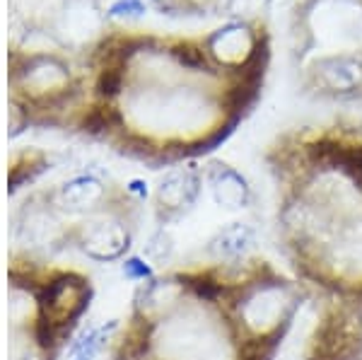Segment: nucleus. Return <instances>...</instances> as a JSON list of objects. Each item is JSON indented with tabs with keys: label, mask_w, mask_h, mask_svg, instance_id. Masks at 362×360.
Instances as JSON below:
<instances>
[{
	"label": "nucleus",
	"mask_w": 362,
	"mask_h": 360,
	"mask_svg": "<svg viewBox=\"0 0 362 360\" xmlns=\"http://www.w3.org/2000/svg\"><path fill=\"white\" fill-rule=\"evenodd\" d=\"M148 5L162 17L201 22H249L271 20L273 0H148Z\"/></svg>",
	"instance_id": "nucleus-9"
},
{
	"label": "nucleus",
	"mask_w": 362,
	"mask_h": 360,
	"mask_svg": "<svg viewBox=\"0 0 362 360\" xmlns=\"http://www.w3.org/2000/svg\"><path fill=\"white\" fill-rule=\"evenodd\" d=\"M271 20L165 32L112 22L87 56V97L70 136L150 170L208 158L264 100Z\"/></svg>",
	"instance_id": "nucleus-1"
},
{
	"label": "nucleus",
	"mask_w": 362,
	"mask_h": 360,
	"mask_svg": "<svg viewBox=\"0 0 362 360\" xmlns=\"http://www.w3.org/2000/svg\"><path fill=\"white\" fill-rule=\"evenodd\" d=\"M80 266L13 245L8 252V360H63L95 303Z\"/></svg>",
	"instance_id": "nucleus-5"
},
{
	"label": "nucleus",
	"mask_w": 362,
	"mask_h": 360,
	"mask_svg": "<svg viewBox=\"0 0 362 360\" xmlns=\"http://www.w3.org/2000/svg\"><path fill=\"white\" fill-rule=\"evenodd\" d=\"M288 66L305 100L362 119V0H293Z\"/></svg>",
	"instance_id": "nucleus-6"
},
{
	"label": "nucleus",
	"mask_w": 362,
	"mask_h": 360,
	"mask_svg": "<svg viewBox=\"0 0 362 360\" xmlns=\"http://www.w3.org/2000/svg\"><path fill=\"white\" fill-rule=\"evenodd\" d=\"M305 293L264 254L186 259L145 276L104 346L107 360H278Z\"/></svg>",
	"instance_id": "nucleus-3"
},
{
	"label": "nucleus",
	"mask_w": 362,
	"mask_h": 360,
	"mask_svg": "<svg viewBox=\"0 0 362 360\" xmlns=\"http://www.w3.org/2000/svg\"><path fill=\"white\" fill-rule=\"evenodd\" d=\"M261 162L283 269L312 310L302 360H362V119L293 124Z\"/></svg>",
	"instance_id": "nucleus-2"
},
{
	"label": "nucleus",
	"mask_w": 362,
	"mask_h": 360,
	"mask_svg": "<svg viewBox=\"0 0 362 360\" xmlns=\"http://www.w3.org/2000/svg\"><path fill=\"white\" fill-rule=\"evenodd\" d=\"M54 167V155L44 148H34V145H25L10 153L8 160V184L10 194L20 189H29L39 177Z\"/></svg>",
	"instance_id": "nucleus-10"
},
{
	"label": "nucleus",
	"mask_w": 362,
	"mask_h": 360,
	"mask_svg": "<svg viewBox=\"0 0 362 360\" xmlns=\"http://www.w3.org/2000/svg\"><path fill=\"white\" fill-rule=\"evenodd\" d=\"M145 203L124 179L78 170L25 191L15 225H29L37 249L49 257L78 254L95 264L124 259L136 245Z\"/></svg>",
	"instance_id": "nucleus-4"
},
{
	"label": "nucleus",
	"mask_w": 362,
	"mask_h": 360,
	"mask_svg": "<svg viewBox=\"0 0 362 360\" xmlns=\"http://www.w3.org/2000/svg\"><path fill=\"white\" fill-rule=\"evenodd\" d=\"M8 42L87 56L112 25L107 0H8Z\"/></svg>",
	"instance_id": "nucleus-8"
},
{
	"label": "nucleus",
	"mask_w": 362,
	"mask_h": 360,
	"mask_svg": "<svg viewBox=\"0 0 362 360\" xmlns=\"http://www.w3.org/2000/svg\"><path fill=\"white\" fill-rule=\"evenodd\" d=\"M87 56L8 42V107L15 136L73 133L87 97Z\"/></svg>",
	"instance_id": "nucleus-7"
}]
</instances>
